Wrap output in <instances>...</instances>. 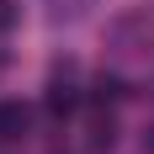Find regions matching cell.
Segmentation results:
<instances>
[{"label": "cell", "mask_w": 154, "mask_h": 154, "mask_svg": "<svg viewBox=\"0 0 154 154\" xmlns=\"http://www.w3.org/2000/svg\"><path fill=\"white\" fill-rule=\"evenodd\" d=\"M27 106H16V101H5V106H0V138H21V133H27Z\"/></svg>", "instance_id": "7a4b0ae2"}, {"label": "cell", "mask_w": 154, "mask_h": 154, "mask_svg": "<svg viewBox=\"0 0 154 154\" xmlns=\"http://www.w3.org/2000/svg\"><path fill=\"white\" fill-rule=\"evenodd\" d=\"M75 106H80V91L69 80H53V85H48V112H53V117H69Z\"/></svg>", "instance_id": "6da1fadb"}]
</instances>
